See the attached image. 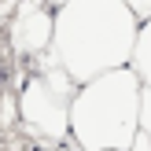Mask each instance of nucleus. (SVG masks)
<instances>
[{"instance_id":"obj_1","label":"nucleus","mask_w":151,"mask_h":151,"mask_svg":"<svg viewBox=\"0 0 151 151\" xmlns=\"http://www.w3.org/2000/svg\"><path fill=\"white\" fill-rule=\"evenodd\" d=\"M137 15L122 0H66L52 19V59L74 85L129 66Z\"/></svg>"},{"instance_id":"obj_2","label":"nucleus","mask_w":151,"mask_h":151,"mask_svg":"<svg viewBox=\"0 0 151 151\" xmlns=\"http://www.w3.org/2000/svg\"><path fill=\"white\" fill-rule=\"evenodd\" d=\"M140 81L129 66L78 85L70 100V133L81 151H129L140 133Z\"/></svg>"},{"instance_id":"obj_3","label":"nucleus","mask_w":151,"mask_h":151,"mask_svg":"<svg viewBox=\"0 0 151 151\" xmlns=\"http://www.w3.org/2000/svg\"><path fill=\"white\" fill-rule=\"evenodd\" d=\"M52 70H44L41 78H33L26 88H22V118H26L29 129L44 133V137L52 140H63L66 133H70V100L74 92H78V85H74L70 78H66V70L52 59Z\"/></svg>"},{"instance_id":"obj_4","label":"nucleus","mask_w":151,"mask_h":151,"mask_svg":"<svg viewBox=\"0 0 151 151\" xmlns=\"http://www.w3.org/2000/svg\"><path fill=\"white\" fill-rule=\"evenodd\" d=\"M11 37H15V52L19 55H41L52 44V15H48V7L41 0L22 4V11L15 15Z\"/></svg>"},{"instance_id":"obj_5","label":"nucleus","mask_w":151,"mask_h":151,"mask_svg":"<svg viewBox=\"0 0 151 151\" xmlns=\"http://www.w3.org/2000/svg\"><path fill=\"white\" fill-rule=\"evenodd\" d=\"M129 70L137 74V81L144 88H151V19L140 22L137 41H133V55H129Z\"/></svg>"},{"instance_id":"obj_6","label":"nucleus","mask_w":151,"mask_h":151,"mask_svg":"<svg viewBox=\"0 0 151 151\" xmlns=\"http://www.w3.org/2000/svg\"><path fill=\"white\" fill-rule=\"evenodd\" d=\"M140 133L151 140V88H140Z\"/></svg>"},{"instance_id":"obj_7","label":"nucleus","mask_w":151,"mask_h":151,"mask_svg":"<svg viewBox=\"0 0 151 151\" xmlns=\"http://www.w3.org/2000/svg\"><path fill=\"white\" fill-rule=\"evenodd\" d=\"M122 4L137 15V22H147L151 19V0H122Z\"/></svg>"},{"instance_id":"obj_8","label":"nucleus","mask_w":151,"mask_h":151,"mask_svg":"<svg viewBox=\"0 0 151 151\" xmlns=\"http://www.w3.org/2000/svg\"><path fill=\"white\" fill-rule=\"evenodd\" d=\"M129 151H151V140L144 137V133H137V140H133V147Z\"/></svg>"},{"instance_id":"obj_9","label":"nucleus","mask_w":151,"mask_h":151,"mask_svg":"<svg viewBox=\"0 0 151 151\" xmlns=\"http://www.w3.org/2000/svg\"><path fill=\"white\" fill-rule=\"evenodd\" d=\"M48 4H52V7H55V11H59V7H63V4H66V0H48Z\"/></svg>"}]
</instances>
